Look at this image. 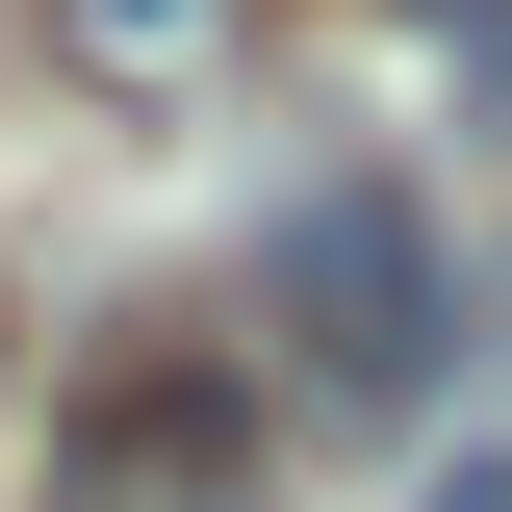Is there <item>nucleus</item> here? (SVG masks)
I'll return each instance as SVG.
<instances>
[{"instance_id": "f257e3e1", "label": "nucleus", "mask_w": 512, "mask_h": 512, "mask_svg": "<svg viewBox=\"0 0 512 512\" xmlns=\"http://www.w3.org/2000/svg\"><path fill=\"white\" fill-rule=\"evenodd\" d=\"M256 333H282L308 410H410V384L461 359L436 205H410V180H282V205H256Z\"/></svg>"}, {"instance_id": "f03ea898", "label": "nucleus", "mask_w": 512, "mask_h": 512, "mask_svg": "<svg viewBox=\"0 0 512 512\" xmlns=\"http://www.w3.org/2000/svg\"><path fill=\"white\" fill-rule=\"evenodd\" d=\"M52 512H282L256 384H231V359H103L77 436H52Z\"/></svg>"}, {"instance_id": "7ed1b4c3", "label": "nucleus", "mask_w": 512, "mask_h": 512, "mask_svg": "<svg viewBox=\"0 0 512 512\" xmlns=\"http://www.w3.org/2000/svg\"><path fill=\"white\" fill-rule=\"evenodd\" d=\"M256 52V0H52V77L77 103H205Z\"/></svg>"}, {"instance_id": "20e7f679", "label": "nucleus", "mask_w": 512, "mask_h": 512, "mask_svg": "<svg viewBox=\"0 0 512 512\" xmlns=\"http://www.w3.org/2000/svg\"><path fill=\"white\" fill-rule=\"evenodd\" d=\"M410 512H512V436H461V461H436V487H410Z\"/></svg>"}]
</instances>
